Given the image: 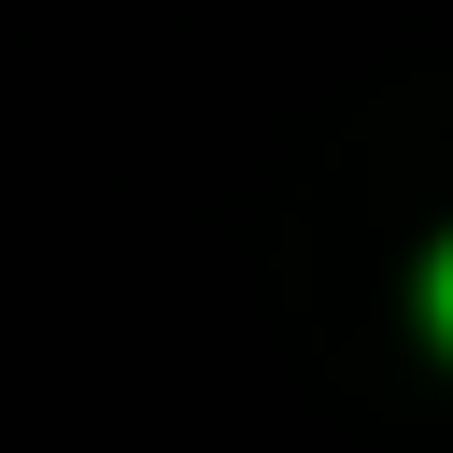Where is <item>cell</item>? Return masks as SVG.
<instances>
[{
  "label": "cell",
  "mask_w": 453,
  "mask_h": 453,
  "mask_svg": "<svg viewBox=\"0 0 453 453\" xmlns=\"http://www.w3.org/2000/svg\"><path fill=\"white\" fill-rule=\"evenodd\" d=\"M425 311H439V340H453V241H439V269H425Z\"/></svg>",
  "instance_id": "obj_1"
}]
</instances>
